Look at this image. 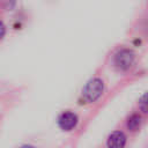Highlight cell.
<instances>
[{
	"label": "cell",
	"instance_id": "7",
	"mask_svg": "<svg viewBox=\"0 0 148 148\" xmlns=\"http://www.w3.org/2000/svg\"><path fill=\"white\" fill-rule=\"evenodd\" d=\"M16 5V0H0V6L5 10H12Z\"/></svg>",
	"mask_w": 148,
	"mask_h": 148
},
{
	"label": "cell",
	"instance_id": "5",
	"mask_svg": "<svg viewBox=\"0 0 148 148\" xmlns=\"http://www.w3.org/2000/svg\"><path fill=\"white\" fill-rule=\"evenodd\" d=\"M142 123H143V114L138 111V112H132L127 119H126V128L134 133V132H138L141 126H142Z\"/></svg>",
	"mask_w": 148,
	"mask_h": 148
},
{
	"label": "cell",
	"instance_id": "4",
	"mask_svg": "<svg viewBox=\"0 0 148 148\" xmlns=\"http://www.w3.org/2000/svg\"><path fill=\"white\" fill-rule=\"evenodd\" d=\"M127 136L123 131H113L106 141L108 148H125Z\"/></svg>",
	"mask_w": 148,
	"mask_h": 148
},
{
	"label": "cell",
	"instance_id": "8",
	"mask_svg": "<svg viewBox=\"0 0 148 148\" xmlns=\"http://www.w3.org/2000/svg\"><path fill=\"white\" fill-rule=\"evenodd\" d=\"M5 32H6V28H5V24L0 21V39L5 36Z\"/></svg>",
	"mask_w": 148,
	"mask_h": 148
},
{
	"label": "cell",
	"instance_id": "6",
	"mask_svg": "<svg viewBox=\"0 0 148 148\" xmlns=\"http://www.w3.org/2000/svg\"><path fill=\"white\" fill-rule=\"evenodd\" d=\"M138 108H139V111L142 114L148 116V91L143 92L140 96L139 102H138Z\"/></svg>",
	"mask_w": 148,
	"mask_h": 148
},
{
	"label": "cell",
	"instance_id": "2",
	"mask_svg": "<svg viewBox=\"0 0 148 148\" xmlns=\"http://www.w3.org/2000/svg\"><path fill=\"white\" fill-rule=\"evenodd\" d=\"M105 84L101 77H91L82 89V97L88 103L96 102L104 92Z\"/></svg>",
	"mask_w": 148,
	"mask_h": 148
},
{
	"label": "cell",
	"instance_id": "3",
	"mask_svg": "<svg viewBox=\"0 0 148 148\" xmlns=\"http://www.w3.org/2000/svg\"><path fill=\"white\" fill-rule=\"evenodd\" d=\"M58 126L62 130V131H72L73 128H75V126L79 123V117L75 112L73 111H64L59 114L58 117Z\"/></svg>",
	"mask_w": 148,
	"mask_h": 148
},
{
	"label": "cell",
	"instance_id": "9",
	"mask_svg": "<svg viewBox=\"0 0 148 148\" xmlns=\"http://www.w3.org/2000/svg\"><path fill=\"white\" fill-rule=\"evenodd\" d=\"M21 148H35L34 146H30V145H24V146H22Z\"/></svg>",
	"mask_w": 148,
	"mask_h": 148
},
{
	"label": "cell",
	"instance_id": "1",
	"mask_svg": "<svg viewBox=\"0 0 148 148\" xmlns=\"http://www.w3.org/2000/svg\"><path fill=\"white\" fill-rule=\"evenodd\" d=\"M136 62V53L133 49L123 46L116 51L112 57V65L113 67L121 73H126L131 71Z\"/></svg>",
	"mask_w": 148,
	"mask_h": 148
}]
</instances>
